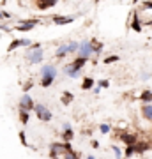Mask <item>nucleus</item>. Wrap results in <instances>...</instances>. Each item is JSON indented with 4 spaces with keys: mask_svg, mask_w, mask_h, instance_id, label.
<instances>
[{
    "mask_svg": "<svg viewBox=\"0 0 152 159\" xmlns=\"http://www.w3.org/2000/svg\"><path fill=\"white\" fill-rule=\"evenodd\" d=\"M69 150H73L69 143H51V150H50V157L51 159H58V156L64 152H69Z\"/></svg>",
    "mask_w": 152,
    "mask_h": 159,
    "instance_id": "f257e3e1",
    "label": "nucleus"
},
{
    "mask_svg": "<svg viewBox=\"0 0 152 159\" xmlns=\"http://www.w3.org/2000/svg\"><path fill=\"white\" fill-rule=\"evenodd\" d=\"M92 53H94V50H92V43H90V41L80 43V48H78V57L80 58H85V60H87Z\"/></svg>",
    "mask_w": 152,
    "mask_h": 159,
    "instance_id": "f03ea898",
    "label": "nucleus"
},
{
    "mask_svg": "<svg viewBox=\"0 0 152 159\" xmlns=\"http://www.w3.org/2000/svg\"><path fill=\"white\" fill-rule=\"evenodd\" d=\"M34 111H35V115H37V117L43 120V122H48V120H51L50 110L46 108V106H43V104H34Z\"/></svg>",
    "mask_w": 152,
    "mask_h": 159,
    "instance_id": "7ed1b4c3",
    "label": "nucleus"
},
{
    "mask_svg": "<svg viewBox=\"0 0 152 159\" xmlns=\"http://www.w3.org/2000/svg\"><path fill=\"white\" fill-rule=\"evenodd\" d=\"M20 110L23 111H30V110H34V101H32V97L25 94V96L20 97Z\"/></svg>",
    "mask_w": 152,
    "mask_h": 159,
    "instance_id": "20e7f679",
    "label": "nucleus"
},
{
    "mask_svg": "<svg viewBox=\"0 0 152 159\" xmlns=\"http://www.w3.org/2000/svg\"><path fill=\"white\" fill-rule=\"evenodd\" d=\"M118 138H120V140H122L127 147H133V145L138 142V136H136V134H129V133H120V134H118Z\"/></svg>",
    "mask_w": 152,
    "mask_h": 159,
    "instance_id": "39448f33",
    "label": "nucleus"
},
{
    "mask_svg": "<svg viewBox=\"0 0 152 159\" xmlns=\"http://www.w3.org/2000/svg\"><path fill=\"white\" fill-rule=\"evenodd\" d=\"M37 20H27V21H21L20 25L16 27V30H20V32H27V30H32L37 25Z\"/></svg>",
    "mask_w": 152,
    "mask_h": 159,
    "instance_id": "423d86ee",
    "label": "nucleus"
},
{
    "mask_svg": "<svg viewBox=\"0 0 152 159\" xmlns=\"http://www.w3.org/2000/svg\"><path fill=\"white\" fill-rule=\"evenodd\" d=\"M27 60H28V62H32V64L41 62V60H43V51H41V50H32V51H28Z\"/></svg>",
    "mask_w": 152,
    "mask_h": 159,
    "instance_id": "0eeeda50",
    "label": "nucleus"
},
{
    "mask_svg": "<svg viewBox=\"0 0 152 159\" xmlns=\"http://www.w3.org/2000/svg\"><path fill=\"white\" fill-rule=\"evenodd\" d=\"M41 73H43V78H51V80H55V76H57V69L53 67V66H44Z\"/></svg>",
    "mask_w": 152,
    "mask_h": 159,
    "instance_id": "6e6552de",
    "label": "nucleus"
},
{
    "mask_svg": "<svg viewBox=\"0 0 152 159\" xmlns=\"http://www.w3.org/2000/svg\"><path fill=\"white\" fill-rule=\"evenodd\" d=\"M73 136H74V133H73V129H71V125L69 124H64V134H62V140L66 143H69L71 140H73Z\"/></svg>",
    "mask_w": 152,
    "mask_h": 159,
    "instance_id": "1a4fd4ad",
    "label": "nucleus"
},
{
    "mask_svg": "<svg viewBox=\"0 0 152 159\" xmlns=\"http://www.w3.org/2000/svg\"><path fill=\"white\" fill-rule=\"evenodd\" d=\"M73 20V16H53V23H57V25H66V23H71Z\"/></svg>",
    "mask_w": 152,
    "mask_h": 159,
    "instance_id": "9d476101",
    "label": "nucleus"
},
{
    "mask_svg": "<svg viewBox=\"0 0 152 159\" xmlns=\"http://www.w3.org/2000/svg\"><path fill=\"white\" fill-rule=\"evenodd\" d=\"M64 73L67 74V76H71V78H76V76H80V73H81V71H78V69H74L73 66L69 64V66H66V67H64Z\"/></svg>",
    "mask_w": 152,
    "mask_h": 159,
    "instance_id": "9b49d317",
    "label": "nucleus"
},
{
    "mask_svg": "<svg viewBox=\"0 0 152 159\" xmlns=\"http://www.w3.org/2000/svg\"><path fill=\"white\" fill-rule=\"evenodd\" d=\"M85 64H87V60H85V58H80V57H76L73 60V64H71V66H73L74 69H78V71H81V67H83Z\"/></svg>",
    "mask_w": 152,
    "mask_h": 159,
    "instance_id": "f8f14e48",
    "label": "nucleus"
},
{
    "mask_svg": "<svg viewBox=\"0 0 152 159\" xmlns=\"http://www.w3.org/2000/svg\"><path fill=\"white\" fill-rule=\"evenodd\" d=\"M147 148H149V143H143V142H136L135 143V154H141V152H145Z\"/></svg>",
    "mask_w": 152,
    "mask_h": 159,
    "instance_id": "ddd939ff",
    "label": "nucleus"
},
{
    "mask_svg": "<svg viewBox=\"0 0 152 159\" xmlns=\"http://www.w3.org/2000/svg\"><path fill=\"white\" fill-rule=\"evenodd\" d=\"M131 29L135 30V32H141V23H140V20H138V14H135V16H133V23H131Z\"/></svg>",
    "mask_w": 152,
    "mask_h": 159,
    "instance_id": "4468645a",
    "label": "nucleus"
},
{
    "mask_svg": "<svg viewBox=\"0 0 152 159\" xmlns=\"http://www.w3.org/2000/svg\"><path fill=\"white\" fill-rule=\"evenodd\" d=\"M66 53H69V51H67V44H62L58 50H57L55 57H57V58H62V57H66Z\"/></svg>",
    "mask_w": 152,
    "mask_h": 159,
    "instance_id": "2eb2a0df",
    "label": "nucleus"
},
{
    "mask_svg": "<svg viewBox=\"0 0 152 159\" xmlns=\"http://www.w3.org/2000/svg\"><path fill=\"white\" fill-rule=\"evenodd\" d=\"M141 111H143V117H145L147 120H152V106L150 104H145Z\"/></svg>",
    "mask_w": 152,
    "mask_h": 159,
    "instance_id": "dca6fc26",
    "label": "nucleus"
},
{
    "mask_svg": "<svg viewBox=\"0 0 152 159\" xmlns=\"http://www.w3.org/2000/svg\"><path fill=\"white\" fill-rule=\"evenodd\" d=\"M94 83H96V81H94L92 78H85L83 83H81V89H83V90H89V89H92V87H94Z\"/></svg>",
    "mask_w": 152,
    "mask_h": 159,
    "instance_id": "f3484780",
    "label": "nucleus"
},
{
    "mask_svg": "<svg viewBox=\"0 0 152 159\" xmlns=\"http://www.w3.org/2000/svg\"><path fill=\"white\" fill-rule=\"evenodd\" d=\"M140 99L143 102H150L152 101V92L150 90H143L141 92V96H140Z\"/></svg>",
    "mask_w": 152,
    "mask_h": 159,
    "instance_id": "a211bd4d",
    "label": "nucleus"
},
{
    "mask_svg": "<svg viewBox=\"0 0 152 159\" xmlns=\"http://www.w3.org/2000/svg\"><path fill=\"white\" fill-rule=\"evenodd\" d=\"M64 159H80V152H74V150H69V152H64L62 156Z\"/></svg>",
    "mask_w": 152,
    "mask_h": 159,
    "instance_id": "6ab92c4d",
    "label": "nucleus"
},
{
    "mask_svg": "<svg viewBox=\"0 0 152 159\" xmlns=\"http://www.w3.org/2000/svg\"><path fill=\"white\" fill-rule=\"evenodd\" d=\"M57 2H37V7L39 9H48V7H53Z\"/></svg>",
    "mask_w": 152,
    "mask_h": 159,
    "instance_id": "aec40b11",
    "label": "nucleus"
},
{
    "mask_svg": "<svg viewBox=\"0 0 152 159\" xmlns=\"http://www.w3.org/2000/svg\"><path fill=\"white\" fill-rule=\"evenodd\" d=\"M78 48H80V43H71V44H67V51H71V53H74V51H78Z\"/></svg>",
    "mask_w": 152,
    "mask_h": 159,
    "instance_id": "412c9836",
    "label": "nucleus"
},
{
    "mask_svg": "<svg viewBox=\"0 0 152 159\" xmlns=\"http://www.w3.org/2000/svg\"><path fill=\"white\" fill-rule=\"evenodd\" d=\"M20 119H21L23 124H27V122H28V111H23V110H20Z\"/></svg>",
    "mask_w": 152,
    "mask_h": 159,
    "instance_id": "4be33fe9",
    "label": "nucleus"
},
{
    "mask_svg": "<svg viewBox=\"0 0 152 159\" xmlns=\"http://www.w3.org/2000/svg\"><path fill=\"white\" fill-rule=\"evenodd\" d=\"M71 99H73V94H71V92H64V104H69V102H71Z\"/></svg>",
    "mask_w": 152,
    "mask_h": 159,
    "instance_id": "5701e85b",
    "label": "nucleus"
},
{
    "mask_svg": "<svg viewBox=\"0 0 152 159\" xmlns=\"http://www.w3.org/2000/svg\"><path fill=\"white\" fill-rule=\"evenodd\" d=\"M118 60V55H112V57H106L104 58V64H113Z\"/></svg>",
    "mask_w": 152,
    "mask_h": 159,
    "instance_id": "b1692460",
    "label": "nucleus"
},
{
    "mask_svg": "<svg viewBox=\"0 0 152 159\" xmlns=\"http://www.w3.org/2000/svg\"><path fill=\"white\" fill-rule=\"evenodd\" d=\"M18 46H20V39H16V41H12L11 44H9V48H7V50L9 51H14L18 48Z\"/></svg>",
    "mask_w": 152,
    "mask_h": 159,
    "instance_id": "393cba45",
    "label": "nucleus"
},
{
    "mask_svg": "<svg viewBox=\"0 0 152 159\" xmlns=\"http://www.w3.org/2000/svg\"><path fill=\"white\" fill-rule=\"evenodd\" d=\"M133 156H135V145L126 148V157H133Z\"/></svg>",
    "mask_w": 152,
    "mask_h": 159,
    "instance_id": "a878e982",
    "label": "nucleus"
},
{
    "mask_svg": "<svg viewBox=\"0 0 152 159\" xmlns=\"http://www.w3.org/2000/svg\"><path fill=\"white\" fill-rule=\"evenodd\" d=\"M51 83H53V80H51V78H43V80H41V85H43V87H50Z\"/></svg>",
    "mask_w": 152,
    "mask_h": 159,
    "instance_id": "bb28decb",
    "label": "nucleus"
},
{
    "mask_svg": "<svg viewBox=\"0 0 152 159\" xmlns=\"http://www.w3.org/2000/svg\"><path fill=\"white\" fill-rule=\"evenodd\" d=\"M110 129H112L110 124H101L99 125V131H101V133H110Z\"/></svg>",
    "mask_w": 152,
    "mask_h": 159,
    "instance_id": "cd10ccee",
    "label": "nucleus"
},
{
    "mask_svg": "<svg viewBox=\"0 0 152 159\" xmlns=\"http://www.w3.org/2000/svg\"><path fill=\"white\" fill-rule=\"evenodd\" d=\"M97 85H99L97 89H106V87H110V81H108V80H101Z\"/></svg>",
    "mask_w": 152,
    "mask_h": 159,
    "instance_id": "c85d7f7f",
    "label": "nucleus"
},
{
    "mask_svg": "<svg viewBox=\"0 0 152 159\" xmlns=\"http://www.w3.org/2000/svg\"><path fill=\"white\" fill-rule=\"evenodd\" d=\"M113 152H115V156H117V159H120V156H122V152H120V148L117 147V145H113Z\"/></svg>",
    "mask_w": 152,
    "mask_h": 159,
    "instance_id": "c756f323",
    "label": "nucleus"
},
{
    "mask_svg": "<svg viewBox=\"0 0 152 159\" xmlns=\"http://www.w3.org/2000/svg\"><path fill=\"white\" fill-rule=\"evenodd\" d=\"M20 140H21V143H23V145H25V147H28L27 140H25V133H23V131H20Z\"/></svg>",
    "mask_w": 152,
    "mask_h": 159,
    "instance_id": "7c9ffc66",
    "label": "nucleus"
},
{
    "mask_svg": "<svg viewBox=\"0 0 152 159\" xmlns=\"http://www.w3.org/2000/svg\"><path fill=\"white\" fill-rule=\"evenodd\" d=\"M32 87H34V83H32V81H28L27 85H23V90H25V92H28L30 89H32Z\"/></svg>",
    "mask_w": 152,
    "mask_h": 159,
    "instance_id": "2f4dec72",
    "label": "nucleus"
},
{
    "mask_svg": "<svg viewBox=\"0 0 152 159\" xmlns=\"http://www.w3.org/2000/svg\"><path fill=\"white\" fill-rule=\"evenodd\" d=\"M20 46H30V39H20Z\"/></svg>",
    "mask_w": 152,
    "mask_h": 159,
    "instance_id": "473e14b6",
    "label": "nucleus"
},
{
    "mask_svg": "<svg viewBox=\"0 0 152 159\" xmlns=\"http://www.w3.org/2000/svg\"><path fill=\"white\" fill-rule=\"evenodd\" d=\"M28 48H30V51H32V50H41V44H39V43H34V44H30Z\"/></svg>",
    "mask_w": 152,
    "mask_h": 159,
    "instance_id": "72a5a7b5",
    "label": "nucleus"
},
{
    "mask_svg": "<svg viewBox=\"0 0 152 159\" xmlns=\"http://www.w3.org/2000/svg\"><path fill=\"white\" fill-rule=\"evenodd\" d=\"M143 6H145L147 9H152V2H145V4H143Z\"/></svg>",
    "mask_w": 152,
    "mask_h": 159,
    "instance_id": "f704fd0d",
    "label": "nucleus"
},
{
    "mask_svg": "<svg viewBox=\"0 0 152 159\" xmlns=\"http://www.w3.org/2000/svg\"><path fill=\"white\" fill-rule=\"evenodd\" d=\"M87 159H96V157H92V156H89V157H87Z\"/></svg>",
    "mask_w": 152,
    "mask_h": 159,
    "instance_id": "c9c22d12",
    "label": "nucleus"
},
{
    "mask_svg": "<svg viewBox=\"0 0 152 159\" xmlns=\"http://www.w3.org/2000/svg\"><path fill=\"white\" fill-rule=\"evenodd\" d=\"M149 25H152V21H149Z\"/></svg>",
    "mask_w": 152,
    "mask_h": 159,
    "instance_id": "e433bc0d",
    "label": "nucleus"
},
{
    "mask_svg": "<svg viewBox=\"0 0 152 159\" xmlns=\"http://www.w3.org/2000/svg\"><path fill=\"white\" fill-rule=\"evenodd\" d=\"M0 16H2V12H0Z\"/></svg>",
    "mask_w": 152,
    "mask_h": 159,
    "instance_id": "4c0bfd02",
    "label": "nucleus"
}]
</instances>
